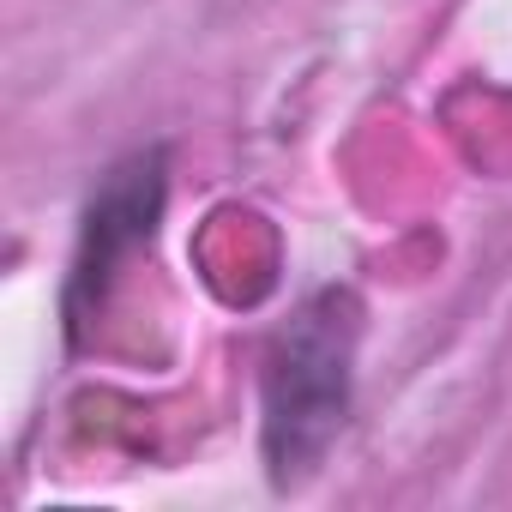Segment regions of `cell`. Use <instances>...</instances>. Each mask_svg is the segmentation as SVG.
Instances as JSON below:
<instances>
[{"mask_svg":"<svg viewBox=\"0 0 512 512\" xmlns=\"http://www.w3.org/2000/svg\"><path fill=\"white\" fill-rule=\"evenodd\" d=\"M356 308L350 296H314L266 356V458L278 476H302L350 410Z\"/></svg>","mask_w":512,"mask_h":512,"instance_id":"1","label":"cell"}]
</instances>
